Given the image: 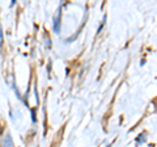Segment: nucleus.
I'll return each instance as SVG.
<instances>
[{
	"mask_svg": "<svg viewBox=\"0 0 157 147\" xmlns=\"http://www.w3.org/2000/svg\"><path fill=\"white\" fill-rule=\"evenodd\" d=\"M3 147H13V141H12V137L9 135V134H7L6 139H4V145H3Z\"/></svg>",
	"mask_w": 157,
	"mask_h": 147,
	"instance_id": "obj_1",
	"label": "nucleus"
},
{
	"mask_svg": "<svg viewBox=\"0 0 157 147\" xmlns=\"http://www.w3.org/2000/svg\"><path fill=\"white\" fill-rule=\"evenodd\" d=\"M2 41H3V31H2V26H0V45H2Z\"/></svg>",
	"mask_w": 157,
	"mask_h": 147,
	"instance_id": "obj_2",
	"label": "nucleus"
},
{
	"mask_svg": "<svg viewBox=\"0 0 157 147\" xmlns=\"http://www.w3.org/2000/svg\"><path fill=\"white\" fill-rule=\"evenodd\" d=\"M13 4H14V0H12V2H11V7L13 5Z\"/></svg>",
	"mask_w": 157,
	"mask_h": 147,
	"instance_id": "obj_3",
	"label": "nucleus"
}]
</instances>
